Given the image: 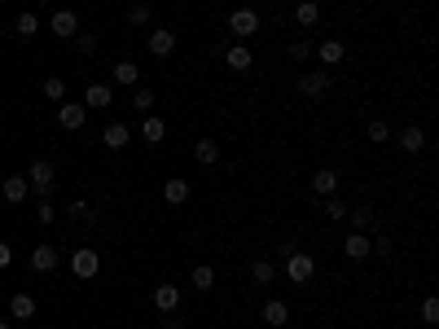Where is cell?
Listing matches in <instances>:
<instances>
[{
  "label": "cell",
  "instance_id": "8992f818",
  "mask_svg": "<svg viewBox=\"0 0 439 329\" xmlns=\"http://www.w3.org/2000/svg\"><path fill=\"white\" fill-rule=\"evenodd\" d=\"M299 92L303 97H325L329 92V70L321 66V70H307V75L299 79Z\"/></svg>",
  "mask_w": 439,
  "mask_h": 329
},
{
  "label": "cell",
  "instance_id": "ab89813d",
  "mask_svg": "<svg viewBox=\"0 0 439 329\" xmlns=\"http://www.w3.org/2000/svg\"><path fill=\"white\" fill-rule=\"evenodd\" d=\"M163 329H185V325H181V316H176V312H167V316H163Z\"/></svg>",
  "mask_w": 439,
  "mask_h": 329
},
{
  "label": "cell",
  "instance_id": "83f0119b",
  "mask_svg": "<svg viewBox=\"0 0 439 329\" xmlns=\"http://www.w3.org/2000/svg\"><path fill=\"white\" fill-rule=\"evenodd\" d=\"M272 277H277L272 259H255V264H251V281H255V286H272Z\"/></svg>",
  "mask_w": 439,
  "mask_h": 329
},
{
  "label": "cell",
  "instance_id": "52a82bcc",
  "mask_svg": "<svg viewBox=\"0 0 439 329\" xmlns=\"http://www.w3.org/2000/svg\"><path fill=\"white\" fill-rule=\"evenodd\" d=\"M84 119H88L84 105H75V101H62V105H57V123H62L66 132H79V127H84Z\"/></svg>",
  "mask_w": 439,
  "mask_h": 329
},
{
  "label": "cell",
  "instance_id": "ffe728a7",
  "mask_svg": "<svg viewBox=\"0 0 439 329\" xmlns=\"http://www.w3.org/2000/svg\"><path fill=\"white\" fill-rule=\"evenodd\" d=\"M294 22H299V27H316V22H321V5H316V0H299V5H294Z\"/></svg>",
  "mask_w": 439,
  "mask_h": 329
},
{
  "label": "cell",
  "instance_id": "74e56055",
  "mask_svg": "<svg viewBox=\"0 0 439 329\" xmlns=\"http://www.w3.org/2000/svg\"><path fill=\"white\" fill-rule=\"evenodd\" d=\"M75 49H79V53H92V49H97V35H92V31H79V35H75Z\"/></svg>",
  "mask_w": 439,
  "mask_h": 329
},
{
  "label": "cell",
  "instance_id": "7a4b0ae2",
  "mask_svg": "<svg viewBox=\"0 0 439 329\" xmlns=\"http://www.w3.org/2000/svg\"><path fill=\"white\" fill-rule=\"evenodd\" d=\"M70 273H75L79 281H92V277L101 273V255L92 251V246H79V251L70 255Z\"/></svg>",
  "mask_w": 439,
  "mask_h": 329
},
{
  "label": "cell",
  "instance_id": "f35d334b",
  "mask_svg": "<svg viewBox=\"0 0 439 329\" xmlns=\"http://www.w3.org/2000/svg\"><path fill=\"white\" fill-rule=\"evenodd\" d=\"M66 215H70V220H88L92 211H88V202H70V206H66Z\"/></svg>",
  "mask_w": 439,
  "mask_h": 329
},
{
  "label": "cell",
  "instance_id": "3957f363",
  "mask_svg": "<svg viewBox=\"0 0 439 329\" xmlns=\"http://www.w3.org/2000/svg\"><path fill=\"white\" fill-rule=\"evenodd\" d=\"M316 273V264H312V255H303V251H294L286 255V281H294V286H307Z\"/></svg>",
  "mask_w": 439,
  "mask_h": 329
},
{
  "label": "cell",
  "instance_id": "5bb4252c",
  "mask_svg": "<svg viewBox=\"0 0 439 329\" xmlns=\"http://www.w3.org/2000/svg\"><path fill=\"white\" fill-rule=\"evenodd\" d=\"M0 193H5V202H27V193H31L27 176H5V184H0Z\"/></svg>",
  "mask_w": 439,
  "mask_h": 329
},
{
  "label": "cell",
  "instance_id": "44dd1931",
  "mask_svg": "<svg viewBox=\"0 0 439 329\" xmlns=\"http://www.w3.org/2000/svg\"><path fill=\"white\" fill-rule=\"evenodd\" d=\"M101 140H105L110 149H123L127 140H132V127H127V123H110V127L101 132Z\"/></svg>",
  "mask_w": 439,
  "mask_h": 329
},
{
  "label": "cell",
  "instance_id": "8fae6325",
  "mask_svg": "<svg viewBox=\"0 0 439 329\" xmlns=\"http://www.w3.org/2000/svg\"><path fill=\"white\" fill-rule=\"evenodd\" d=\"M259 316H264V325H272V329H281L290 321V303H281V299H268L264 308H259Z\"/></svg>",
  "mask_w": 439,
  "mask_h": 329
},
{
  "label": "cell",
  "instance_id": "7c38bea8",
  "mask_svg": "<svg viewBox=\"0 0 439 329\" xmlns=\"http://www.w3.org/2000/svg\"><path fill=\"white\" fill-rule=\"evenodd\" d=\"M57 264H62V255H57L49 242H44V246H35V251H31V268H35V273H53Z\"/></svg>",
  "mask_w": 439,
  "mask_h": 329
},
{
  "label": "cell",
  "instance_id": "d6a6232c",
  "mask_svg": "<svg viewBox=\"0 0 439 329\" xmlns=\"http://www.w3.org/2000/svg\"><path fill=\"white\" fill-rule=\"evenodd\" d=\"M347 215H351V224H356V233H365V229L374 224V211H369V206H360V211H347Z\"/></svg>",
  "mask_w": 439,
  "mask_h": 329
},
{
  "label": "cell",
  "instance_id": "484cf974",
  "mask_svg": "<svg viewBox=\"0 0 439 329\" xmlns=\"http://www.w3.org/2000/svg\"><path fill=\"white\" fill-rule=\"evenodd\" d=\"M9 316H14V321H31V316H35V299L31 295H14V299H9Z\"/></svg>",
  "mask_w": 439,
  "mask_h": 329
},
{
  "label": "cell",
  "instance_id": "cb8c5ba5",
  "mask_svg": "<svg viewBox=\"0 0 439 329\" xmlns=\"http://www.w3.org/2000/svg\"><path fill=\"white\" fill-rule=\"evenodd\" d=\"M396 140H400V149H405V154H418V149L426 145V132H422V127H413V123H409V127H405V132H400Z\"/></svg>",
  "mask_w": 439,
  "mask_h": 329
},
{
  "label": "cell",
  "instance_id": "277c9868",
  "mask_svg": "<svg viewBox=\"0 0 439 329\" xmlns=\"http://www.w3.org/2000/svg\"><path fill=\"white\" fill-rule=\"evenodd\" d=\"M27 184H31V189L35 193H49L53 189V184H57V171H53V162H31V167H27Z\"/></svg>",
  "mask_w": 439,
  "mask_h": 329
},
{
  "label": "cell",
  "instance_id": "ac0fdd59",
  "mask_svg": "<svg viewBox=\"0 0 439 329\" xmlns=\"http://www.w3.org/2000/svg\"><path fill=\"white\" fill-rule=\"evenodd\" d=\"M163 198H167V206H185V202H189V180L172 176V180L163 184Z\"/></svg>",
  "mask_w": 439,
  "mask_h": 329
},
{
  "label": "cell",
  "instance_id": "60d3db41",
  "mask_svg": "<svg viewBox=\"0 0 439 329\" xmlns=\"http://www.w3.org/2000/svg\"><path fill=\"white\" fill-rule=\"evenodd\" d=\"M9 264H14V251H9V246L0 242V268H9Z\"/></svg>",
  "mask_w": 439,
  "mask_h": 329
},
{
  "label": "cell",
  "instance_id": "4fadbf2b",
  "mask_svg": "<svg viewBox=\"0 0 439 329\" xmlns=\"http://www.w3.org/2000/svg\"><path fill=\"white\" fill-rule=\"evenodd\" d=\"M154 308H159L163 316H167V312H176V308H181V290H176L172 281H163V286L154 290Z\"/></svg>",
  "mask_w": 439,
  "mask_h": 329
},
{
  "label": "cell",
  "instance_id": "7402d4cb",
  "mask_svg": "<svg viewBox=\"0 0 439 329\" xmlns=\"http://www.w3.org/2000/svg\"><path fill=\"white\" fill-rule=\"evenodd\" d=\"M194 158L203 162V167H216V162H220V145H216L211 136H203V140L194 145Z\"/></svg>",
  "mask_w": 439,
  "mask_h": 329
},
{
  "label": "cell",
  "instance_id": "f546056e",
  "mask_svg": "<svg viewBox=\"0 0 439 329\" xmlns=\"http://www.w3.org/2000/svg\"><path fill=\"white\" fill-rule=\"evenodd\" d=\"M365 136H369V140H374V145H387V140H391V127H387L382 119H374L369 127H365Z\"/></svg>",
  "mask_w": 439,
  "mask_h": 329
},
{
  "label": "cell",
  "instance_id": "6da1fadb",
  "mask_svg": "<svg viewBox=\"0 0 439 329\" xmlns=\"http://www.w3.org/2000/svg\"><path fill=\"white\" fill-rule=\"evenodd\" d=\"M224 27H229V35H233L237 44H246V40H251V35L259 31V14L242 5V9H233V14H229V22H224Z\"/></svg>",
  "mask_w": 439,
  "mask_h": 329
},
{
  "label": "cell",
  "instance_id": "e0dca14e",
  "mask_svg": "<svg viewBox=\"0 0 439 329\" xmlns=\"http://www.w3.org/2000/svg\"><path fill=\"white\" fill-rule=\"evenodd\" d=\"M334 189H338V171H334V167H321V171L312 176V193L334 198Z\"/></svg>",
  "mask_w": 439,
  "mask_h": 329
},
{
  "label": "cell",
  "instance_id": "836d02e7",
  "mask_svg": "<svg viewBox=\"0 0 439 329\" xmlns=\"http://www.w3.org/2000/svg\"><path fill=\"white\" fill-rule=\"evenodd\" d=\"M422 321H426V325H435V321H439V299H435V295H426V299H422Z\"/></svg>",
  "mask_w": 439,
  "mask_h": 329
},
{
  "label": "cell",
  "instance_id": "d590c367",
  "mask_svg": "<svg viewBox=\"0 0 439 329\" xmlns=\"http://www.w3.org/2000/svg\"><path fill=\"white\" fill-rule=\"evenodd\" d=\"M290 57H294V62H312V44H307V40H294V44H290Z\"/></svg>",
  "mask_w": 439,
  "mask_h": 329
},
{
  "label": "cell",
  "instance_id": "8d00e7d4",
  "mask_svg": "<svg viewBox=\"0 0 439 329\" xmlns=\"http://www.w3.org/2000/svg\"><path fill=\"white\" fill-rule=\"evenodd\" d=\"M35 220H40V224H53V220H57V206H53V202H35Z\"/></svg>",
  "mask_w": 439,
  "mask_h": 329
},
{
  "label": "cell",
  "instance_id": "9a60e30c",
  "mask_svg": "<svg viewBox=\"0 0 439 329\" xmlns=\"http://www.w3.org/2000/svg\"><path fill=\"white\" fill-rule=\"evenodd\" d=\"M110 101H114V92L105 88V84H88L84 88V110H105Z\"/></svg>",
  "mask_w": 439,
  "mask_h": 329
},
{
  "label": "cell",
  "instance_id": "9c48e42d",
  "mask_svg": "<svg viewBox=\"0 0 439 329\" xmlns=\"http://www.w3.org/2000/svg\"><path fill=\"white\" fill-rule=\"evenodd\" d=\"M369 251H374V246H369V233H351V237H343V255L356 259V264L369 259Z\"/></svg>",
  "mask_w": 439,
  "mask_h": 329
},
{
  "label": "cell",
  "instance_id": "30bf717a",
  "mask_svg": "<svg viewBox=\"0 0 439 329\" xmlns=\"http://www.w3.org/2000/svg\"><path fill=\"white\" fill-rule=\"evenodd\" d=\"M224 66L242 75V70H251V66H255V53L246 49V44H233V49H224Z\"/></svg>",
  "mask_w": 439,
  "mask_h": 329
},
{
  "label": "cell",
  "instance_id": "2e32d148",
  "mask_svg": "<svg viewBox=\"0 0 439 329\" xmlns=\"http://www.w3.org/2000/svg\"><path fill=\"white\" fill-rule=\"evenodd\" d=\"M163 136H167V123H163L159 114H145V123H141V140H145V145H163Z\"/></svg>",
  "mask_w": 439,
  "mask_h": 329
},
{
  "label": "cell",
  "instance_id": "d4e9b609",
  "mask_svg": "<svg viewBox=\"0 0 439 329\" xmlns=\"http://www.w3.org/2000/svg\"><path fill=\"white\" fill-rule=\"evenodd\" d=\"M14 31L22 35V40H31V35H40V31H44V22L35 18L31 9H22V14H18V22H14Z\"/></svg>",
  "mask_w": 439,
  "mask_h": 329
},
{
  "label": "cell",
  "instance_id": "603a6c76",
  "mask_svg": "<svg viewBox=\"0 0 439 329\" xmlns=\"http://www.w3.org/2000/svg\"><path fill=\"white\" fill-rule=\"evenodd\" d=\"M114 84L136 88V84H141V66H136V62H114Z\"/></svg>",
  "mask_w": 439,
  "mask_h": 329
},
{
  "label": "cell",
  "instance_id": "5b68a950",
  "mask_svg": "<svg viewBox=\"0 0 439 329\" xmlns=\"http://www.w3.org/2000/svg\"><path fill=\"white\" fill-rule=\"evenodd\" d=\"M49 31L57 35V40H75L79 35V14L75 9H57V14L49 18Z\"/></svg>",
  "mask_w": 439,
  "mask_h": 329
},
{
  "label": "cell",
  "instance_id": "b9f144b4",
  "mask_svg": "<svg viewBox=\"0 0 439 329\" xmlns=\"http://www.w3.org/2000/svg\"><path fill=\"white\" fill-rule=\"evenodd\" d=\"M0 329H9V321H0Z\"/></svg>",
  "mask_w": 439,
  "mask_h": 329
},
{
  "label": "cell",
  "instance_id": "ba28073f",
  "mask_svg": "<svg viewBox=\"0 0 439 329\" xmlns=\"http://www.w3.org/2000/svg\"><path fill=\"white\" fill-rule=\"evenodd\" d=\"M150 53L154 57H172L176 53V31L172 27H154L150 31Z\"/></svg>",
  "mask_w": 439,
  "mask_h": 329
},
{
  "label": "cell",
  "instance_id": "f1b7e54d",
  "mask_svg": "<svg viewBox=\"0 0 439 329\" xmlns=\"http://www.w3.org/2000/svg\"><path fill=\"white\" fill-rule=\"evenodd\" d=\"M44 97L62 105V101H66V79H62V75H49V79H44Z\"/></svg>",
  "mask_w": 439,
  "mask_h": 329
},
{
  "label": "cell",
  "instance_id": "4316f807",
  "mask_svg": "<svg viewBox=\"0 0 439 329\" xmlns=\"http://www.w3.org/2000/svg\"><path fill=\"white\" fill-rule=\"evenodd\" d=\"M189 281H194V290H203V295H207V290L216 286V268H211V264H198L194 273H189Z\"/></svg>",
  "mask_w": 439,
  "mask_h": 329
},
{
  "label": "cell",
  "instance_id": "4dcf8cb0",
  "mask_svg": "<svg viewBox=\"0 0 439 329\" xmlns=\"http://www.w3.org/2000/svg\"><path fill=\"white\" fill-rule=\"evenodd\" d=\"M154 101H159V97H154L150 88H136V92H132V105H136L141 114H154Z\"/></svg>",
  "mask_w": 439,
  "mask_h": 329
},
{
  "label": "cell",
  "instance_id": "d6986e66",
  "mask_svg": "<svg viewBox=\"0 0 439 329\" xmlns=\"http://www.w3.org/2000/svg\"><path fill=\"white\" fill-rule=\"evenodd\" d=\"M343 53H347V49H343V40H325L321 49H312V57H321V66H325V70H329V66H338V62H343Z\"/></svg>",
  "mask_w": 439,
  "mask_h": 329
},
{
  "label": "cell",
  "instance_id": "1f68e13d",
  "mask_svg": "<svg viewBox=\"0 0 439 329\" xmlns=\"http://www.w3.org/2000/svg\"><path fill=\"white\" fill-rule=\"evenodd\" d=\"M145 22H150V5H145V0H136V5L127 9V27H145Z\"/></svg>",
  "mask_w": 439,
  "mask_h": 329
},
{
  "label": "cell",
  "instance_id": "e575fe53",
  "mask_svg": "<svg viewBox=\"0 0 439 329\" xmlns=\"http://www.w3.org/2000/svg\"><path fill=\"white\" fill-rule=\"evenodd\" d=\"M325 220H343V215H347V202H338V198H325Z\"/></svg>",
  "mask_w": 439,
  "mask_h": 329
}]
</instances>
